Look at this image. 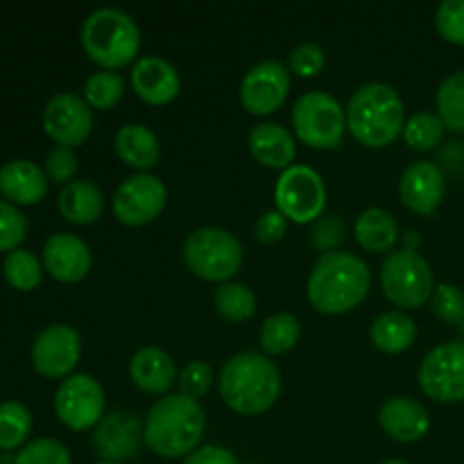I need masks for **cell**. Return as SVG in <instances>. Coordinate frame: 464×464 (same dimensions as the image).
Masks as SVG:
<instances>
[{
    "label": "cell",
    "instance_id": "6da1fadb",
    "mask_svg": "<svg viewBox=\"0 0 464 464\" xmlns=\"http://www.w3.org/2000/svg\"><path fill=\"white\" fill-rule=\"evenodd\" d=\"M207 430V412L186 394H166L152 403L143 421V442L154 456L186 458L199 449Z\"/></svg>",
    "mask_w": 464,
    "mask_h": 464
},
{
    "label": "cell",
    "instance_id": "7a4b0ae2",
    "mask_svg": "<svg viewBox=\"0 0 464 464\" xmlns=\"http://www.w3.org/2000/svg\"><path fill=\"white\" fill-rule=\"evenodd\" d=\"M372 288L370 266L352 252H329L317 258L306 284L311 306L324 315H343L361 306Z\"/></svg>",
    "mask_w": 464,
    "mask_h": 464
},
{
    "label": "cell",
    "instance_id": "3957f363",
    "mask_svg": "<svg viewBox=\"0 0 464 464\" xmlns=\"http://www.w3.org/2000/svg\"><path fill=\"white\" fill-rule=\"evenodd\" d=\"M218 390L227 408L238 415H263L281 394V372L266 353L240 352L222 365Z\"/></svg>",
    "mask_w": 464,
    "mask_h": 464
},
{
    "label": "cell",
    "instance_id": "277c9868",
    "mask_svg": "<svg viewBox=\"0 0 464 464\" xmlns=\"http://www.w3.org/2000/svg\"><path fill=\"white\" fill-rule=\"evenodd\" d=\"M347 130L367 148H388L406 127V104L394 86L370 82L353 91L347 107Z\"/></svg>",
    "mask_w": 464,
    "mask_h": 464
},
{
    "label": "cell",
    "instance_id": "5b68a950",
    "mask_svg": "<svg viewBox=\"0 0 464 464\" xmlns=\"http://www.w3.org/2000/svg\"><path fill=\"white\" fill-rule=\"evenodd\" d=\"M80 41L84 53L102 71H121L136 63L140 53L139 23L118 7H100L82 23Z\"/></svg>",
    "mask_w": 464,
    "mask_h": 464
},
{
    "label": "cell",
    "instance_id": "8992f818",
    "mask_svg": "<svg viewBox=\"0 0 464 464\" xmlns=\"http://www.w3.org/2000/svg\"><path fill=\"white\" fill-rule=\"evenodd\" d=\"M184 263L195 276L211 284H227L243 266V245L238 236L222 227H199L184 240Z\"/></svg>",
    "mask_w": 464,
    "mask_h": 464
},
{
    "label": "cell",
    "instance_id": "52a82bcc",
    "mask_svg": "<svg viewBox=\"0 0 464 464\" xmlns=\"http://www.w3.org/2000/svg\"><path fill=\"white\" fill-rule=\"evenodd\" d=\"M381 288L397 308H421L435 293L433 267L417 249L390 252L381 266Z\"/></svg>",
    "mask_w": 464,
    "mask_h": 464
},
{
    "label": "cell",
    "instance_id": "ba28073f",
    "mask_svg": "<svg viewBox=\"0 0 464 464\" xmlns=\"http://www.w3.org/2000/svg\"><path fill=\"white\" fill-rule=\"evenodd\" d=\"M295 136L315 150H334L343 143L347 131V113L340 100L329 91H308L295 102Z\"/></svg>",
    "mask_w": 464,
    "mask_h": 464
},
{
    "label": "cell",
    "instance_id": "9c48e42d",
    "mask_svg": "<svg viewBox=\"0 0 464 464\" xmlns=\"http://www.w3.org/2000/svg\"><path fill=\"white\" fill-rule=\"evenodd\" d=\"M276 211L295 225L317 222L326 208V184L311 166H290L279 175L275 186Z\"/></svg>",
    "mask_w": 464,
    "mask_h": 464
},
{
    "label": "cell",
    "instance_id": "30bf717a",
    "mask_svg": "<svg viewBox=\"0 0 464 464\" xmlns=\"http://www.w3.org/2000/svg\"><path fill=\"white\" fill-rule=\"evenodd\" d=\"M54 415L66 429L89 430L107 415V397L100 381L91 374H72L54 392Z\"/></svg>",
    "mask_w": 464,
    "mask_h": 464
},
{
    "label": "cell",
    "instance_id": "8fae6325",
    "mask_svg": "<svg viewBox=\"0 0 464 464\" xmlns=\"http://www.w3.org/2000/svg\"><path fill=\"white\" fill-rule=\"evenodd\" d=\"M421 392L438 403L464 401V343L451 340L430 349L417 370Z\"/></svg>",
    "mask_w": 464,
    "mask_h": 464
},
{
    "label": "cell",
    "instance_id": "7c38bea8",
    "mask_svg": "<svg viewBox=\"0 0 464 464\" xmlns=\"http://www.w3.org/2000/svg\"><path fill=\"white\" fill-rule=\"evenodd\" d=\"M168 204V188L161 177L136 172L127 177L111 198V211L125 227H143L157 220Z\"/></svg>",
    "mask_w": 464,
    "mask_h": 464
},
{
    "label": "cell",
    "instance_id": "4fadbf2b",
    "mask_svg": "<svg viewBox=\"0 0 464 464\" xmlns=\"http://www.w3.org/2000/svg\"><path fill=\"white\" fill-rule=\"evenodd\" d=\"M290 93V72L276 59H263L245 72L240 82V104L252 116H270L279 111Z\"/></svg>",
    "mask_w": 464,
    "mask_h": 464
},
{
    "label": "cell",
    "instance_id": "5bb4252c",
    "mask_svg": "<svg viewBox=\"0 0 464 464\" xmlns=\"http://www.w3.org/2000/svg\"><path fill=\"white\" fill-rule=\"evenodd\" d=\"M32 367L44 379H68L82 356L80 334L71 324H50L32 343Z\"/></svg>",
    "mask_w": 464,
    "mask_h": 464
},
{
    "label": "cell",
    "instance_id": "9a60e30c",
    "mask_svg": "<svg viewBox=\"0 0 464 464\" xmlns=\"http://www.w3.org/2000/svg\"><path fill=\"white\" fill-rule=\"evenodd\" d=\"M44 130L62 148H77L93 131V109L84 95L68 91L53 95L44 109Z\"/></svg>",
    "mask_w": 464,
    "mask_h": 464
},
{
    "label": "cell",
    "instance_id": "2e32d148",
    "mask_svg": "<svg viewBox=\"0 0 464 464\" xmlns=\"http://www.w3.org/2000/svg\"><path fill=\"white\" fill-rule=\"evenodd\" d=\"M143 421L131 411H111L93 430V449L102 460L127 462L143 447Z\"/></svg>",
    "mask_w": 464,
    "mask_h": 464
},
{
    "label": "cell",
    "instance_id": "e0dca14e",
    "mask_svg": "<svg viewBox=\"0 0 464 464\" xmlns=\"http://www.w3.org/2000/svg\"><path fill=\"white\" fill-rule=\"evenodd\" d=\"M447 193V179L438 163L415 161L399 179V195L406 208L417 216H433Z\"/></svg>",
    "mask_w": 464,
    "mask_h": 464
},
{
    "label": "cell",
    "instance_id": "ac0fdd59",
    "mask_svg": "<svg viewBox=\"0 0 464 464\" xmlns=\"http://www.w3.org/2000/svg\"><path fill=\"white\" fill-rule=\"evenodd\" d=\"M91 266H93V254L80 236L59 231L45 240L44 267L53 279L62 284H80L89 276Z\"/></svg>",
    "mask_w": 464,
    "mask_h": 464
},
{
    "label": "cell",
    "instance_id": "d6986e66",
    "mask_svg": "<svg viewBox=\"0 0 464 464\" xmlns=\"http://www.w3.org/2000/svg\"><path fill=\"white\" fill-rule=\"evenodd\" d=\"M130 82L134 93L152 107L170 104L181 91L179 71L168 59L157 57V54L136 59L130 72Z\"/></svg>",
    "mask_w": 464,
    "mask_h": 464
},
{
    "label": "cell",
    "instance_id": "ffe728a7",
    "mask_svg": "<svg viewBox=\"0 0 464 464\" xmlns=\"http://www.w3.org/2000/svg\"><path fill=\"white\" fill-rule=\"evenodd\" d=\"M379 426L394 442H420L430 430L429 411L412 397H392L381 406Z\"/></svg>",
    "mask_w": 464,
    "mask_h": 464
},
{
    "label": "cell",
    "instance_id": "44dd1931",
    "mask_svg": "<svg viewBox=\"0 0 464 464\" xmlns=\"http://www.w3.org/2000/svg\"><path fill=\"white\" fill-rule=\"evenodd\" d=\"M130 379L140 392L166 397L168 390L179 379V372H177V365L170 353L163 352L161 347L148 344V347H140L131 356Z\"/></svg>",
    "mask_w": 464,
    "mask_h": 464
},
{
    "label": "cell",
    "instance_id": "7402d4cb",
    "mask_svg": "<svg viewBox=\"0 0 464 464\" xmlns=\"http://www.w3.org/2000/svg\"><path fill=\"white\" fill-rule=\"evenodd\" d=\"M48 193L44 168L27 159H14L0 168V195L14 207H32Z\"/></svg>",
    "mask_w": 464,
    "mask_h": 464
},
{
    "label": "cell",
    "instance_id": "603a6c76",
    "mask_svg": "<svg viewBox=\"0 0 464 464\" xmlns=\"http://www.w3.org/2000/svg\"><path fill=\"white\" fill-rule=\"evenodd\" d=\"M247 145L252 157L261 166L275 168L284 172L285 168L293 166L297 157V143L288 127L279 122H258L252 127L247 136Z\"/></svg>",
    "mask_w": 464,
    "mask_h": 464
},
{
    "label": "cell",
    "instance_id": "cb8c5ba5",
    "mask_svg": "<svg viewBox=\"0 0 464 464\" xmlns=\"http://www.w3.org/2000/svg\"><path fill=\"white\" fill-rule=\"evenodd\" d=\"M116 154L125 166L139 172H150L161 159L159 136L143 122H127L116 131Z\"/></svg>",
    "mask_w": 464,
    "mask_h": 464
},
{
    "label": "cell",
    "instance_id": "d4e9b609",
    "mask_svg": "<svg viewBox=\"0 0 464 464\" xmlns=\"http://www.w3.org/2000/svg\"><path fill=\"white\" fill-rule=\"evenodd\" d=\"M59 213L66 222L77 227L93 225L104 211V195L95 181L75 179L62 188L57 198Z\"/></svg>",
    "mask_w": 464,
    "mask_h": 464
},
{
    "label": "cell",
    "instance_id": "484cf974",
    "mask_svg": "<svg viewBox=\"0 0 464 464\" xmlns=\"http://www.w3.org/2000/svg\"><path fill=\"white\" fill-rule=\"evenodd\" d=\"M353 236H356V243L361 245L365 252L390 254L397 247L399 240L397 218L381 207L365 208V211L356 218Z\"/></svg>",
    "mask_w": 464,
    "mask_h": 464
},
{
    "label": "cell",
    "instance_id": "4316f807",
    "mask_svg": "<svg viewBox=\"0 0 464 464\" xmlns=\"http://www.w3.org/2000/svg\"><path fill=\"white\" fill-rule=\"evenodd\" d=\"M370 338L374 347L383 353H403L417 338V324L408 313H381L370 326Z\"/></svg>",
    "mask_w": 464,
    "mask_h": 464
},
{
    "label": "cell",
    "instance_id": "83f0119b",
    "mask_svg": "<svg viewBox=\"0 0 464 464\" xmlns=\"http://www.w3.org/2000/svg\"><path fill=\"white\" fill-rule=\"evenodd\" d=\"M213 306L222 320L240 324V322L252 320L254 313H256V295L249 285L238 284V281H227L216 288Z\"/></svg>",
    "mask_w": 464,
    "mask_h": 464
},
{
    "label": "cell",
    "instance_id": "f1b7e54d",
    "mask_svg": "<svg viewBox=\"0 0 464 464\" xmlns=\"http://www.w3.org/2000/svg\"><path fill=\"white\" fill-rule=\"evenodd\" d=\"M302 335V322L293 313H275L261 326V349L267 356H284Z\"/></svg>",
    "mask_w": 464,
    "mask_h": 464
},
{
    "label": "cell",
    "instance_id": "f546056e",
    "mask_svg": "<svg viewBox=\"0 0 464 464\" xmlns=\"http://www.w3.org/2000/svg\"><path fill=\"white\" fill-rule=\"evenodd\" d=\"M32 433V412L21 401L0 403V451H21Z\"/></svg>",
    "mask_w": 464,
    "mask_h": 464
},
{
    "label": "cell",
    "instance_id": "4dcf8cb0",
    "mask_svg": "<svg viewBox=\"0 0 464 464\" xmlns=\"http://www.w3.org/2000/svg\"><path fill=\"white\" fill-rule=\"evenodd\" d=\"M435 109L444 127L464 134V71L451 72L435 93Z\"/></svg>",
    "mask_w": 464,
    "mask_h": 464
},
{
    "label": "cell",
    "instance_id": "1f68e13d",
    "mask_svg": "<svg viewBox=\"0 0 464 464\" xmlns=\"http://www.w3.org/2000/svg\"><path fill=\"white\" fill-rule=\"evenodd\" d=\"M3 275L14 290L32 293L34 288H39L41 279H44V263L30 249L18 247L5 256Z\"/></svg>",
    "mask_w": 464,
    "mask_h": 464
},
{
    "label": "cell",
    "instance_id": "d6a6232c",
    "mask_svg": "<svg viewBox=\"0 0 464 464\" xmlns=\"http://www.w3.org/2000/svg\"><path fill=\"white\" fill-rule=\"evenodd\" d=\"M444 122L438 116V111H420L411 116L403 127V140L415 152H429V150L438 148V143L444 136Z\"/></svg>",
    "mask_w": 464,
    "mask_h": 464
},
{
    "label": "cell",
    "instance_id": "836d02e7",
    "mask_svg": "<svg viewBox=\"0 0 464 464\" xmlns=\"http://www.w3.org/2000/svg\"><path fill=\"white\" fill-rule=\"evenodd\" d=\"M125 91V80L116 71H95L84 82V100L91 109L109 111L116 107Z\"/></svg>",
    "mask_w": 464,
    "mask_h": 464
},
{
    "label": "cell",
    "instance_id": "e575fe53",
    "mask_svg": "<svg viewBox=\"0 0 464 464\" xmlns=\"http://www.w3.org/2000/svg\"><path fill=\"white\" fill-rule=\"evenodd\" d=\"M14 464H72V458L66 444L59 440L39 438L27 442L16 453Z\"/></svg>",
    "mask_w": 464,
    "mask_h": 464
},
{
    "label": "cell",
    "instance_id": "d590c367",
    "mask_svg": "<svg viewBox=\"0 0 464 464\" xmlns=\"http://www.w3.org/2000/svg\"><path fill=\"white\" fill-rule=\"evenodd\" d=\"M179 392L186 397L199 401L202 397H207L211 392L213 383H216V374H213V367L204 361H190L186 362L179 370Z\"/></svg>",
    "mask_w": 464,
    "mask_h": 464
},
{
    "label": "cell",
    "instance_id": "8d00e7d4",
    "mask_svg": "<svg viewBox=\"0 0 464 464\" xmlns=\"http://www.w3.org/2000/svg\"><path fill=\"white\" fill-rule=\"evenodd\" d=\"M27 236V218L21 208L0 199V252H14Z\"/></svg>",
    "mask_w": 464,
    "mask_h": 464
},
{
    "label": "cell",
    "instance_id": "74e56055",
    "mask_svg": "<svg viewBox=\"0 0 464 464\" xmlns=\"http://www.w3.org/2000/svg\"><path fill=\"white\" fill-rule=\"evenodd\" d=\"M433 313L447 324H462L464 322V293L462 288L453 284L435 285V293L430 297Z\"/></svg>",
    "mask_w": 464,
    "mask_h": 464
},
{
    "label": "cell",
    "instance_id": "f35d334b",
    "mask_svg": "<svg viewBox=\"0 0 464 464\" xmlns=\"http://www.w3.org/2000/svg\"><path fill=\"white\" fill-rule=\"evenodd\" d=\"M326 66V53L320 44L313 41H304V44L295 45L288 54V71L299 77H315L324 71Z\"/></svg>",
    "mask_w": 464,
    "mask_h": 464
},
{
    "label": "cell",
    "instance_id": "ab89813d",
    "mask_svg": "<svg viewBox=\"0 0 464 464\" xmlns=\"http://www.w3.org/2000/svg\"><path fill=\"white\" fill-rule=\"evenodd\" d=\"M440 36L453 45H464V0H444L435 12Z\"/></svg>",
    "mask_w": 464,
    "mask_h": 464
},
{
    "label": "cell",
    "instance_id": "60d3db41",
    "mask_svg": "<svg viewBox=\"0 0 464 464\" xmlns=\"http://www.w3.org/2000/svg\"><path fill=\"white\" fill-rule=\"evenodd\" d=\"M44 172L48 177V181H53V184H71V181H75L77 154L71 148L57 145V148H53L45 154Z\"/></svg>",
    "mask_w": 464,
    "mask_h": 464
},
{
    "label": "cell",
    "instance_id": "b9f144b4",
    "mask_svg": "<svg viewBox=\"0 0 464 464\" xmlns=\"http://www.w3.org/2000/svg\"><path fill=\"white\" fill-rule=\"evenodd\" d=\"M344 240V222L340 220V216H329L320 218V220L313 225L311 231V243L313 247L320 249L322 254L338 252V245Z\"/></svg>",
    "mask_w": 464,
    "mask_h": 464
},
{
    "label": "cell",
    "instance_id": "7bdbcfd3",
    "mask_svg": "<svg viewBox=\"0 0 464 464\" xmlns=\"http://www.w3.org/2000/svg\"><path fill=\"white\" fill-rule=\"evenodd\" d=\"M285 231H288V220H285L284 213L276 211V208L261 213V218H258L256 225H254V234H256V238L266 245H275L279 243V240H284Z\"/></svg>",
    "mask_w": 464,
    "mask_h": 464
},
{
    "label": "cell",
    "instance_id": "ee69618b",
    "mask_svg": "<svg viewBox=\"0 0 464 464\" xmlns=\"http://www.w3.org/2000/svg\"><path fill=\"white\" fill-rule=\"evenodd\" d=\"M181 464H238L234 451L227 447H218V444H204V447L195 449L190 456L184 458Z\"/></svg>",
    "mask_w": 464,
    "mask_h": 464
},
{
    "label": "cell",
    "instance_id": "f6af8a7d",
    "mask_svg": "<svg viewBox=\"0 0 464 464\" xmlns=\"http://www.w3.org/2000/svg\"><path fill=\"white\" fill-rule=\"evenodd\" d=\"M381 464H408V462H403V460H385V462H381Z\"/></svg>",
    "mask_w": 464,
    "mask_h": 464
},
{
    "label": "cell",
    "instance_id": "bcb514c9",
    "mask_svg": "<svg viewBox=\"0 0 464 464\" xmlns=\"http://www.w3.org/2000/svg\"><path fill=\"white\" fill-rule=\"evenodd\" d=\"M98 464H121V462H109V460H100Z\"/></svg>",
    "mask_w": 464,
    "mask_h": 464
},
{
    "label": "cell",
    "instance_id": "7dc6e473",
    "mask_svg": "<svg viewBox=\"0 0 464 464\" xmlns=\"http://www.w3.org/2000/svg\"><path fill=\"white\" fill-rule=\"evenodd\" d=\"M462 324H464V322H462Z\"/></svg>",
    "mask_w": 464,
    "mask_h": 464
}]
</instances>
